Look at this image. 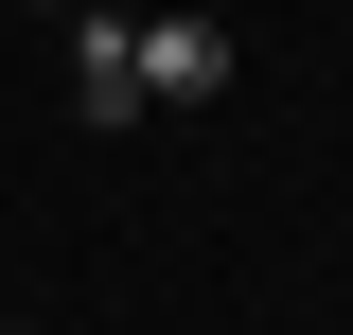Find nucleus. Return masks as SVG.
Masks as SVG:
<instances>
[{"mask_svg": "<svg viewBox=\"0 0 353 335\" xmlns=\"http://www.w3.org/2000/svg\"><path fill=\"white\" fill-rule=\"evenodd\" d=\"M230 71H248V53H230V18H141V106H212Z\"/></svg>", "mask_w": 353, "mask_h": 335, "instance_id": "f257e3e1", "label": "nucleus"}, {"mask_svg": "<svg viewBox=\"0 0 353 335\" xmlns=\"http://www.w3.org/2000/svg\"><path fill=\"white\" fill-rule=\"evenodd\" d=\"M71 106L88 124H141V18H106V0L71 18Z\"/></svg>", "mask_w": 353, "mask_h": 335, "instance_id": "f03ea898", "label": "nucleus"}, {"mask_svg": "<svg viewBox=\"0 0 353 335\" xmlns=\"http://www.w3.org/2000/svg\"><path fill=\"white\" fill-rule=\"evenodd\" d=\"M0 335H53V318H0Z\"/></svg>", "mask_w": 353, "mask_h": 335, "instance_id": "7ed1b4c3", "label": "nucleus"}, {"mask_svg": "<svg viewBox=\"0 0 353 335\" xmlns=\"http://www.w3.org/2000/svg\"><path fill=\"white\" fill-rule=\"evenodd\" d=\"M71 18H88V0H71Z\"/></svg>", "mask_w": 353, "mask_h": 335, "instance_id": "20e7f679", "label": "nucleus"}]
</instances>
